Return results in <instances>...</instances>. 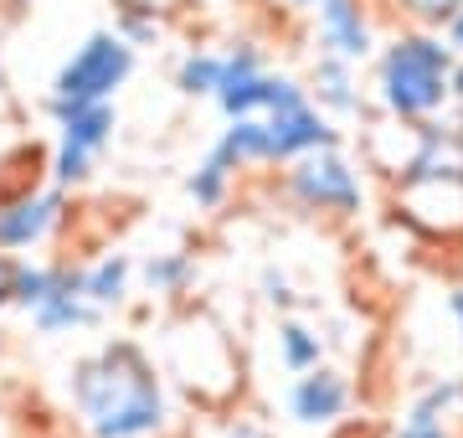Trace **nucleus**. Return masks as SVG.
Segmentation results:
<instances>
[{
	"label": "nucleus",
	"mask_w": 463,
	"mask_h": 438,
	"mask_svg": "<svg viewBox=\"0 0 463 438\" xmlns=\"http://www.w3.org/2000/svg\"><path fill=\"white\" fill-rule=\"evenodd\" d=\"M160 371L170 392H181L201 418H222L237 403H248V361L232 336V325L206 304H175L160 330Z\"/></svg>",
	"instance_id": "obj_2"
},
{
	"label": "nucleus",
	"mask_w": 463,
	"mask_h": 438,
	"mask_svg": "<svg viewBox=\"0 0 463 438\" xmlns=\"http://www.w3.org/2000/svg\"><path fill=\"white\" fill-rule=\"evenodd\" d=\"M402 423H448V428H458L463 423V371L422 382L407 397V407H402Z\"/></svg>",
	"instance_id": "obj_17"
},
{
	"label": "nucleus",
	"mask_w": 463,
	"mask_h": 438,
	"mask_svg": "<svg viewBox=\"0 0 463 438\" xmlns=\"http://www.w3.org/2000/svg\"><path fill=\"white\" fill-rule=\"evenodd\" d=\"M453 47L432 26H392L371 52V103L402 124H428L453 109Z\"/></svg>",
	"instance_id": "obj_3"
},
{
	"label": "nucleus",
	"mask_w": 463,
	"mask_h": 438,
	"mask_svg": "<svg viewBox=\"0 0 463 438\" xmlns=\"http://www.w3.org/2000/svg\"><path fill=\"white\" fill-rule=\"evenodd\" d=\"M438 32H443V42L453 47V57H463V0L453 5V16H448L443 26H438Z\"/></svg>",
	"instance_id": "obj_28"
},
{
	"label": "nucleus",
	"mask_w": 463,
	"mask_h": 438,
	"mask_svg": "<svg viewBox=\"0 0 463 438\" xmlns=\"http://www.w3.org/2000/svg\"><path fill=\"white\" fill-rule=\"evenodd\" d=\"M258 294H263V304L273 309V315H298V309H304V294L294 289V279H288L283 269H273V263L258 273Z\"/></svg>",
	"instance_id": "obj_23"
},
{
	"label": "nucleus",
	"mask_w": 463,
	"mask_h": 438,
	"mask_svg": "<svg viewBox=\"0 0 463 438\" xmlns=\"http://www.w3.org/2000/svg\"><path fill=\"white\" fill-rule=\"evenodd\" d=\"M350 413H355V382H350L345 367H335L330 356L319 367L288 376V387H283V418L294 428L330 433V428L350 423Z\"/></svg>",
	"instance_id": "obj_6"
},
{
	"label": "nucleus",
	"mask_w": 463,
	"mask_h": 438,
	"mask_svg": "<svg viewBox=\"0 0 463 438\" xmlns=\"http://www.w3.org/2000/svg\"><path fill=\"white\" fill-rule=\"evenodd\" d=\"M279 196L294 206L298 217L315 222H355L365 212V170L345 145L309 150L279 166Z\"/></svg>",
	"instance_id": "obj_4"
},
{
	"label": "nucleus",
	"mask_w": 463,
	"mask_h": 438,
	"mask_svg": "<svg viewBox=\"0 0 463 438\" xmlns=\"http://www.w3.org/2000/svg\"><path fill=\"white\" fill-rule=\"evenodd\" d=\"M16 273H21V258L0 253V315L11 309V300H16Z\"/></svg>",
	"instance_id": "obj_25"
},
{
	"label": "nucleus",
	"mask_w": 463,
	"mask_h": 438,
	"mask_svg": "<svg viewBox=\"0 0 463 438\" xmlns=\"http://www.w3.org/2000/svg\"><path fill=\"white\" fill-rule=\"evenodd\" d=\"M273 356L288 376H298V371L319 367L330 356V336L319 325H309L304 315H273Z\"/></svg>",
	"instance_id": "obj_16"
},
{
	"label": "nucleus",
	"mask_w": 463,
	"mask_h": 438,
	"mask_svg": "<svg viewBox=\"0 0 463 438\" xmlns=\"http://www.w3.org/2000/svg\"><path fill=\"white\" fill-rule=\"evenodd\" d=\"M170 438H185V433H170Z\"/></svg>",
	"instance_id": "obj_34"
},
{
	"label": "nucleus",
	"mask_w": 463,
	"mask_h": 438,
	"mask_svg": "<svg viewBox=\"0 0 463 438\" xmlns=\"http://www.w3.org/2000/svg\"><path fill=\"white\" fill-rule=\"evenodd\" d=\"M222 83V47H185L175 62V93L181 99H212Z\"/></svg>",
	"instance_id": "obj_19"
},
{
	"label": "nucleus",
	"mask_w": 463,
	"mask_h": 438,
	"mask_svg": "<svg viewBox=\"0 0 463 438\" xmlns=\"http://www.w3.org/2000/svg\"><path fill=\"white\" fill-rule=\"evenodd\" d=\"M237 181H242V176H237V170L222 160V155L206 150V155L196 160V170H191V176L181 181V191L191 196V202H196V212H222V206L232 202Z\"/></svg>",
	"instance_id": "obj_18"
},
{
	"label": "nucleus",
	"mask_w": 463,
	"mask_h": 438,
	"mask_svg": "<svg viewBox=\"0 0 463 438\" xmlns=\"http://www.w3.org/2000/svg\"><path fill=\"white\" fill-rule=\"evenodd\" d=\"M134 284L149 294V304H185L191 289L201 284V258L191 248H155V253L134 258Z\"/></svg>",
	"instance_id": "obj_11"
},
{
	"label": "nucleus",
	"mask_w": 463,
	"mask_h": 438,
	"mask_svg": "<svg viewBox=\"0 0 463 438\" xmlns=\"http://www.w3.org/2000/svg\"><path fill=\"white\" fill-rule=\"evenodd\" d=\"M26 320H32V330H36L42 340H62V336H83V330H99L109 315H103L99 304H88L78 284H67V289H57L52 300H42L36 309H26Z\"/></svg>",
	"instance_id": "obj_15"
},
{
	"label": "nucleus",
	"mask_w": 463,
	"mask_h": 438,
	"mask_svg": "<svg viewBox=\"0 0 463 438\" xmlns=\"http://www.w3.org/2000/svg\"><path fill=\"white\" fill-rule=\"evenodd\" d=\"M268 119V139H273V170L298 160L309 150H330V145H345V129L340 119H330L315 103H298V109H283V114H263Z\"/></svg>",
	"instance_id": "obj_10"
},
{
	"label": "nucleus",
	"mask_w": 463,
	"mask_h": 438,
	"mask_svg": "<svg viewBox=\"0 0 463 438\" xmlns=\"http://www.w3.org/2000/svg\"><path fill=\"white\" fill-rule=\"evenodd\" d=\"M448 88H453V103H463V57L453 62V78H448Z\"/></svg>",
	"instance_id": "obj_31"
},
{
	"label": "nucleus",
	"mask_w": 463,
	"mask_h": 438,
	"mask_svg": "<svg viewBox=\"0 0 463 438\" xmlns=\"http://www.w3.org/2000/svg\"><path fill=\"white\" fill-rule=\"evenodd\" d=\"M212 438H283L273 423H268V413H258V407L237 403L232 413H222L212 428Z\"/></svg>",
	"instance_id": "obj_22"
},
{
	"label": "nucleus",
	"mask_w": 463,
	"mask_h": 438,
	"mask_svg": "<svg viewBox=\"0 0 463 438\" xmlns=\"http://www.w3.org/2000/svg\"><path fill=\"white\" fill-rule=\"evenodd\" d=\"M443 309H448V320L458 325V336H463V284H453L443 294Z\"/></svg>",
	"instance_id": "obj_29"
},
{
	"label": "nucleus",
	"mask_w": 463,
	"mask_h": 438,
	"mask_svg": "<svg viewBox=\"0 0 463 438\" xmlns=\"http://www.w3.org/2000/svg\"><path fill=\"white\" fill-rule=\"evenodd\" d=\"M304 88H309V103L325 109L330 119H365L371 114V88L361 83V68L345 62V57H330V52H315L309 68H304Z\"/></svg>",
	"instance_id": "obj_9"
},
{
	"label": "nucleus",
	"mask_w": 463,
	"mask_h": 438,
	"mask_svg": "<svg viewBox=\"0 0 463 438\" xmlns=\"http://www.w3.org/2000/svg\"><path fill=\"white\" fill-rule=\"evenodd\" d=\"M309 42H315V52H330V57H345V62L365 68L381 42L376 5L371 0H330V5H319L309 16Z\"/></svg>",
	"instance_id": "obj_8"
},
{
	"label": "nucleus",
	"mask_w": 463,
	"mask_h": 438,
	"mask_svg": "<svg viewBox=\"0 0 463 438\" xmlns=\"http://www.w3.org/2000/svg\"><path fill=\"white\" fill-rule=\"evenodd\" d=\"M78 289H83L88 304H99L103 315H114L134 300V258L124 248H109V253L78 263Z\"/></svg>",
	"instance_id": "obj_14"
},
{
	"label": "nucleus",
	"mask_w": 463,
	"mask_h": 438,
	"mask_svg": "<svg viewBox=\"0 0 463 438\" xmlns=\"http://www.w3.org/2000/svg\"><path fill=\"white\" fill-rule=\"evenodd\" d=\"M458 438H463V423H458Z\"/></svg>",
	"instance_id": "obj_35"
},
{
	"label": "nucleus",
	"mask_w": 463,
	"mask_h": 438,
	"mask_svg": "<svg viewBox=\"0 0 463 438\" xmlns=\"http://www.w3.org/2000/svg\"><path fill=\"white\" fill-rule=\"evenodd\" d=\"M134 72H139V52L114 26H93L62 57V68L52 72L42 103H114L118 88L129 83Z\"/></svg>",
	"instance_id": "obj_5"
},
{
	"label": "nucleus",
	"mask_w": 463,
	"mask_h": 438,
	"mask_svg": "<svg viewBox=\"0 0 463 438\" xmlns=\"http://www.w3.org/2000/svg\"><path fill=\"white\" fill-rule=\"evenodd\" d=\"M448 114H453V124H458V135H463V103H453V109H448Z\"/></svg>",
	"instance_id": "obj_32"
},
{
	"label": "nucleus",
	"mask_w": 463,
	"mask_h": 438,
	"mask_svg": "<svg viewBox=\"0 0 463 438\" xmlns=\"http://www.w3.org/2000/svg\"><path fill=\"white\" fill-rule=\"evenodd\" d=\"M330 438H355V433H350L345 423H340V428H330Z\"/></svg>",
	"instance_id": "obj_33"
},
{
	"label": "nucleus",
	"mask_w": 463,
	"mask_h": 438,
	"mask_svg": "<svg viewBox=\"0 0 463 438\" xmlns=\"http://www.w3.org/2000/svg\"><path fill=\"white\" fill-rule=\"evenodd\" d=\"M42 114L57 124V139L78 145L88 155H109L118 135V109L114 103H42Z\"/></svg>",
	"instance_id": "obj_12"
},
{
	"label": "nucleus",
	"mask_w": 463,
	"mask_h": 438,
	"mask_svg": "<svg viewBox=\"0 0 463 438\" xmlns=\"http://www.w3.org/2000/svg\"><path fill=\"white\" fill-rule=\"evenodd\" d=\"M67 202H72V191H62V186H52V181L0 191V253L26 258L32 248H42L67 222Z\"/></svg>",
	"instance_id": "obj_7"
},
{
	"label": "nucleus",
	"mask_w": 463,
	"mask_h": 438,
	"mask_svg": "<svg viewBox=\"0 0 463 438\" xmlns=\"http://www.w3.org/2000/svg\"><path fill=\"white\" fill-rule=\"evenodd\" d=\"M114 5H145V11H160V16H185L196 0H114Z\"/></svg>",
	"instance_id": "obj_27"
},
{
	"label": "nucleus",
	"mask_w": 463,
	"mask_h": 438,
	"mask_svg": "<svg viewBox=\"0 0 463 438\" xmlns=\"http://www.w3.org/2000/svg\"><path fill=\"white\" fill-rule=\"evenodd\" d=\"M99 176V155L78 150V145H67V139H57L47 155V181L62 186V191H83L88 181Z\"/></svg>",
	"instance_id": "obj_20"
},
{
	"label": "nucleus",
	"mask_w": 463,
	"mask_h": 438,
	"mask_svg": "<svg viewBox=\"0 0 463 438\" xmlns=\"http://www.w3.org/2000/svg\"><path fill=\"white\" fill-rule=\"evenodd\" d=\"M114 32L124 36L134 52L139 47H160V42L170 36V16L145 11V5H114Z\"/></svg>",
	"instance_id": "obj_21"
},
{
	"label": "nucleus",
	"mask_w": 463,
	"mask_h": 438,
	"mask_svg": "<svg viewBox=\"0 0 463 438\" xmlns=\"http://www.w3.org/2000/svg\"><path fill=\"white\" fill-rule=\"evenodd\" d=\"M288 11H298V16H315L319 5H330V0H283Z\"/></svg>",
	"instance_id": "obj_30"
},
{
	"label": "nucleus",
	"mask_w": 463,
	"mask_h": 438,
	"mask_svg": "<svg viewBox=\"0 0 463 438\" xmlns=\"http://www.w3.org/2000/svg\"><path fill=\"white\" fill-rule=\"evenodd\" d=\"M386 5H392V16H397L402 26H432V32H438V26L453 16L458 0H386Z\"/></svg>",
	"instance_id": "obj_24"
},
{
	"label": "nucleus",
	"mask_w": 463,
	"mask_h": 438,
	"mask_svg": "<svg viewBox=\"0 0 463 438\" xmlns=\"http://www.w3.org/2000/svg\"><path fill=\"white\" fill-rule=\"evenodd\" d=\"M212 155H222L237 176L252 170H273V139H268V119L263 114H242V119H222V129L212 139Z\"/></svg>",
	"instance_id": "obj_13"
},
{
	"label": "nucleus",
	"mask_w": 463,
	"mask_h": 438,
	"mask_svg": "<svg viewBox=\"0 0 463 438\" xmlns=\"http://www.w3.org/2000/svg\"><path fill=\"white\" fill-rule=\"evenodd\" d=\"M392 438H458V428H448V423H397Z\"/></svg>",
	"instance_id": "obj_26"
},
{
	"label": "nucleus",
	"mask_w": 463,
	"mask_h": 438,
	"mask_svg": "<svg viewBox=\"0 0 463 438\" xmlns=\"http://www.w3.org/2000/svg\"><path fill=\"white\" fill-rule=\"evenodd\" d=\"M67 407L83 438H170L181 403L145 340L109 336L67 367Z\"/></svg>",
	"instance_id": "obj_1"
}]
</instances>
